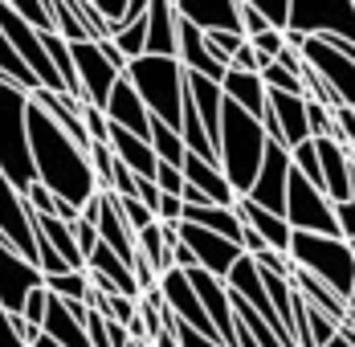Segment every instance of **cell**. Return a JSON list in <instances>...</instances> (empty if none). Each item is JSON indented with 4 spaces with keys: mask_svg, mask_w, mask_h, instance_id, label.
I'll return each mask as SVG.
<instances>
[{
    "mask_svg": "<svg viewBox=\"0 0 355 347\" xmlns=\"http://www.w3.org/2000/svg\"><path fill=\"white\" fill-rule=\"evenodd\" d=\"M286 180H290V147H282L278 139H270L266 143V155H261V168L253 176V184H249V201L261 208H270V212H282L286 205Z\"/></svg>",
    "mask_w": 355,
    "mask_h": 347,
    "instance_id": "obj_12",
    "label": "cell"
},
{
    "mask_svg": "<svg viewBox=\"0 0 355 347\" xmlns=\"http://www.w3.org/2000/svg\"><path fill=\"white\" fill-rule=\"evenodd\" d=\"M286 29L298 33H335L355 41V0H290Z\"/></svg>",
    "mask_w": 355,
    "mask_h": 347,
    "instance_id": "obj_7",
    "label": "cell"
},
{
    "mask_svg": "<svg viewBox=\"0 0 355 347\" xmlns=\"http://www.w3.org/2000/svg\"><path fill=\"white\" fill-rule=\"evenodd\" d=\"M180 221L213 229V233H220V237H229V242H237V245H241V233H245V225H241V217H237L233 205H184Z\"/></svg>",
    "mask_w": 355,
    "mask_h": 347,
    "instance_id": "obj_26",
    "label": "cell"
},
{
    "mask_svg": "<svg viewBox=\"0 0 355 347\" xmlns=\"http://www.w3.org/2000/svg\"><path fill=\"white\" fill-rule=\"evenodd\" d=\"M151 151H155V160H164V164H184V155H188V147H184V139H180L176 127H168L164 119H151Z\"/></svg>",
    "mask_w": 355,
    "mask_h": 347,
    "instance_id": "obj_29",
    "label": "cell"
},
{
    "mask_svg": "<svg viewBox=\"0 0 355 347\" xmlns=\"http://www.w3.org/2000/svg\"><path fill=\"white\" fill-rule=\"evenodd\" d=\"M180 242L192 249L196 266H205V270L216 274V278H225L229 266L241 257V245L237 242L220 237V233H213V229H200V225H192V221H180Z\"/></svg>",
    "mask_w": 355,
    "mask_h": 347,
    "instance_id": "obj_15",
    "label": "cell"
},
{
    "mask_svg": "<svg viewBox=\"0 0 355 347\" xmlns=\"http://www.w3.org/2000/svg\"><path fill=\"white\" fill-rule=\"evenodd\" d=\"M352 172H355V168H352ZM352 196H355V180H352Z\"/></svg>",
    "mask_w": 355,
    "mask_h": 347,
    "instance_id": "obj_57",
    "label": "cell"
},
{
    "mask_svg": "<svg viewBox=\"0 0 355 347\" xmlns=\"http://www.w3.org/2000/svg\"><path fill=\"white\" fill-rule=\"evenodd\" d=\"M184 274H188V282H192V290H196L205 314L213 319L216 339H220L225 347H233V294H229L225 278L209 274L205 266H192V270H184Z\"/></svg>",
    "mask_w": 355,
    "mask_h": 347,
    "instance_id": "obj_14",
    "label": "cell"
},
{
    "mask_svg": "<svg viewBox=\"0 0 355 347\" xmlns=\"http://www.w3.org/2000/svg\"><path fill=\"white\" fill-rule=\"evenodd\" d=\"M82 123H86V135H90V143H98V139L110 135V119H107V110H103V106L82 103Z\"/></svg>",
    "mask_w": 355,
    "mask_h": 347,
    "instance_id": "obj_42",
    "label": "cell"
},
{
    "mask_svg": "<svg viewBox=\"0 0 355 347\" xmlns=\"http://www.w3.org/2000/svg\"><path fill=\"white\" fill-rule=\"evenodd\" d=\"M29 347H62V344H53V339H49L45 331H41V335H37V339H33V344H29Z\"/></svg>",
    "mask_w": 355,
    "mask_h": 347,
    "instance_id": "obj_54",
    "label": "cell"
},
{
    "mask_svg": "<svg viewBox=\"0 0 355 347\" xmlns=\"http://www.w3.org/2000/svg\"><path fill=\"white\" fill-rule=\"evenodd\" d=\"M261 29H270V17H266L261 8H253V4L241 0V33L253 37V33H261Z\"/></svg>",
    "mask_w": 355,
    "mask_h": 347,
    "instance_id": "obj_48",
    "label": "cell"
},
{
    "mask_svg": "<svg viewBox=\"0 0 355 347\" xmlns=\"http://www.w3.org/2000/svg\"><path fill=\"white\" fill-rule=\"evenodd\" d=\"M233 208H237V217H241V225H249L261 242L270 245V249H290V221H286L282 212H270V208H261V205H253L245 192H237V201H233Z\"/></svg>",
    "mask_w": 355,
    "mask_h": 347,
    "instance_id": "obj_21",
    "label": "cell"
},
{
    "mask_svg": "<svg viewBox=\"0 0 355 347\" xmlns=\"http://www.w3.org/2000/svg\"><path fill=\"white\" fill-rule=\"evenodd\" d=\"M155 286H159V294H164L168 311L176 314V319L184 323V327H192V331H200V335H209V339H216L213 319L205 314V307H200V298H196V290H192V282H188V274H184L180 266H172V270H164Z\"/></svg>",
    "mask_w": 355,
    "mask_h": 347,
    "instance_id": "obj_13",
    "label": "cell"
},
{
    "mask_svg": "<svg viewBox=\"0 0 355 347\" xmlns=\"http://www.w3.org/2000/svg\"><path fill=\"white\" fill-rule=\"evenodd\" d=\"M147 49L143 53H172L176 58V4L172 0H147Z\"/></svg>",
    "mask_w": 355,
    "mask_h": 347,
    "instance_id": "obj_25",
    "label": "cell"
},
{
    "mask_svg": "<svg viewBox=\"0 0 355 347\" xmlns=\"http://www.w3.org/2000/svg\"><path fill=\"white\" fill-rule=\"evenodd\" d=\"M306 123H311V135H331V127H335V119H331V106H327V103H315V99H306Z\"/></svg>",
    "mask_w": 355,
    "mask_h": 347,
    "instance_id": "obj_44",
    "label": "cell"
},
{
    "mask_svg": "<svg viewBox=\"0 0 355 347\" xmlns=\"http://www.w3.org/2000/svg\"><path fill=\"white\" fill-rule=\"evenodd\" d=\"M352 245H355V242H352Z\"/></svg>",
    "mask_w": 355,
    "mask_h": 347,
    "instance_id": "obj_58",
    "label": "cell"
},
{
    "mask_svg": "<svg viewBox=\"0 0 355 347\" xmlns=\"http://www.w3.org/2000/svg\"><path fill=\"white\" fill-rule=\"evenodd\" d=\"M70 53H73V69H78V82H82V103L90 106H103L110 94V86L123 78V69L110 62L103 53V45L94 37H82V41H70Z\"/></svg>",
    "mask_w": 355,
    "mask_h": 347,
    "instance_id": "obj_10",
    "label": "cell"
},
{
    "mask_svg": "<svg viewBox=\"0 0 355 347\" xmlns=\"http://www.w3.org/2000/svg\"><path fill=\"white\" fill-rule=\"evenodd\" d=\"M110 41L119 45V53L131 62V58H139L143 49H147V17H139V21H127V25H119L114 33H110Z\"/></svg>",
    "mask_w": 355,
    "mask_h": 347,
    "instance_id": "obj_32",
    "label": "cell"
},
{
    "mask_svg": "<svg viewBox=\"0 0 355 347\" xmlns=\"http://www.w3.org/2000/svg\"><path fill=\"white\" fill-rule=\"evenodd\" d=\"M33 225L37 233L45 237V242L53 245L66 262H70L73 270H86V257H82V249H78V242H73V229L70 221H62V217H49V212H33Z\"/></svg>",
    "mask_w": 355,
    "mask_h": 347,
    "instance_id": "obj_27",
    "label": "cell"
},
{
    "mask_svg": "<svg viewBox=\"0 0 355 347\" xmlns=\"http://www.w3.org/2000/svg\"><path fill=\"white\" fill-rule=\"evenodd\" d=\"M45 290L49 294H58V298H82L86 303V294H90V274L86 270H62V274H45Z\"/></svg>",
    "mask_w": 355,
    "mask_h": 347,
    "instance_id": "obj_30",
    "label": "cell"
},
{
    "mask_svg": "<svg viewBox=\"0 0 355 347\" xmlns=\"http://www.w3.org/2000/svg\"><path fill=\"white\" fill-rule=\"evenodd\" d=\"M180 172H184V184H192L196 192H205V201L209 205H233L237 201V192H233V184L225 180L220 172V164L216 160H200V155H184V164H180Z\"/></svg>",
    "mask_w": 355,
    "mask_h": 347,
    "instance_id": "obj_20",
    "label": "cell"
},
{
    "mask_svg": "<svg viewBox=\"0 0 355 347\" xmlns=\"http://www.w3.org/2000/svg\"><path fill=\"white\" fill-rule=\"evenodd\" d=\"M70 229H73V242H78V249H82V257H86V253L98 245V225H94V221H86V217H73Z\"/></svg>",
    "mask_w": 355,
    "mask_h": 347,
    "instance_id": "obj_45",
    "label": "cell"
},
{
    "mask_svg": "<svg viewBox=\"0 0 355 347\" xmlns=\"http://www.w3.org/2000/svg\"><path fill=\"white\" fill-rule=\"evenodd\" d=\"M335 221H339V237L355 242V196L352 201H335Z\"/></svg>",
    "mask_w": 355,
    "mask_h": 347,
    "instance_id": "obj_49",
    "label": "cell"
},
{
    "mask_svg": "<svg viewBox=\"0 0 355 347\" xmlns=\"http://www.w3.org/2000/svg\"><path fill=\"white\" fill-rule=\"evenodd\" d=\"M290 164H294V172H302L311 184H319V188H322V168H319L315 139H302V143H294V147H290Z\"/></svg>",
    "mask_w": 355,
    "mask_h": 347,
    "instance_id": "obj_34",
    "label": "cell"
},
{
    "mask_svg": "<svg viewBox=\"0 0 355 347\" xmlns=\"http://www.w3.org/2000/svg\"><path fill=\"white\" fill-rule=\"evenodd\" d=\"M103 110H107V119L114 127H127V131H135V135H143V139L151 135V110H147V103L139 99V90H135L127 78H119V82L110 86Z\"/></svg>",
    "mask_w": 355,
    "mask_h": 347,
    "instance_id": "obj_19",
    "label": "cell"
},
{
    "mask_svg": "<svg viewBox=\"0 0 355 347\" xmlns=\"http://www.w3.org/2000/svg\"><path fill=\"white\" fill-rule=\"evenodd\" d=\"M127 347H151V344H139V339H131V344H127Z\"/></svg>",
    "mask_w": 355,
    "mask_h": 347,
    "instance_id": "obj_56",
    "label": "cell"
},
{
    "mask_svg": "<svg viewBox=\"0 0 355 347\" xmlns=\"http://www.w3.org/2000/svg\"><path fill=\"white\" fill-rule=\"evenodd\" d=\"M135 253H143V257L151 262L155 274L172 270V253H168V245H164V225H159V221H147L143 229H135Z\"/></svg>",
    "mask_w": 355,
    "mask_h": 347,
    "instance_id": "obj_28",
    "label": "cell"
},
{
    "mask_svg": "<svg viewBox=\"0 0 355 347\" xmlns=\"http://www.w3.org/2000/svg\"><path fill=\"white\" fill-rule=\"evenodd\" d=\"M176 58L184 69H192V74H205V78H213V82H220L225 78V62L213 53V45L205 41V29H196L192 21H184L180 17L176 21Z\"/></svg>",
    "mask_w": 355,
    "mask_h": 347,
    "instance_id": "obj_17",
    "label": "cell"
},
{
    "mask_svg": "<svg viewBox=\"0 0 355 347\" xmlns=\"http://www.w3.org/2000/svg\"><path fill=\"white\" fill-rule=\"evenodd\" d=\"M155 188H159V192H184V172H180L176 164H164V160H159V164H155Z\"/></svg>",
    "mask_w": 355,
    "mask_h": 347,
    "instance_id": "obj_46",
    "label": "cell"
},
{
    "mask_svg": "<svg viewBox=\"0 0 355 347\" xmlns=\"http://www.w3.org/2000/svg\"><path fill=\"white\" fill-rule=\"evenodd\" d=\"M220 90H225V99L237 106H245L253 119H261L266 115V82H261V74L257 69H225V78H220Z\"/></svg>",
    "mask_w": 355,
    "mask_h": 347,
    "instance_id": "obj_24",
    "label": "cell"
},
{
    "mask_svg": "<svg viewBox=\"0 0 355 347\" xmlns=\"http://www.w3.org/2000/svg\"><path fill=\"white\" fill-rule=\"evenodd\" d=\"M266 110L278 123V143L294 147L302 139H311V123H306V94H290V90H270L266 86Z\"/></svg>",
    "mask_w": 355,
    "mask_h": 347,
    "instance_id": "obj_18",
    "label": "cell"
},
{
    "mask_svg": "<svg viewBox=\"0 0 355 347\" xmlns=\"http://www.w3.org/2000/svg\"><path fill=\"white\" fill-rule=\"evenodd\" d=\"M290 262L311 270L315 278H322L343 303L355 286V245L347 237H335V233H306V229H294L290 233Z\"/></svg>",
    "mask_w": 355,
    "mask_h": 347,
    "instance_id": "obj_4",
    "label": "cell"
},
{
    "mask_svg": "<svg viewBox=\"0 0 355 347\" xmlns=\"http://www.w3.org/2000/svg\"><path fill=\"white\" fill-rule=\"evenodd\" d=\"M266 143H270V135H266L261 119H253L245 106L225 99V106H220V131H216V164H220L225 180L233 184V192H249L253 176L261 168Z\"/></svg>",
    "mask_w": 355,
    "mask_h": 347,
    "instance_id": "obj_2",
    "label": "cell"
},
{
    "mask_svg": "<svg viewBox=\"0 0 355 347\" xmlns=\"http://www.w3.org/2000/svg\"><path fill=\"white\" fill-rule=\"evenodd\" d=\"M184 217V201H180L176 192H159V201H155V221H180Z\"/></svg>",
    "mask_w": 355,
    "mask_h": 347,
    "instance_id": "obj_50",
    "label": "cell"
},
{
    "mask_svg": "<svg viewBox=\"0 0 355 347\" xmlns=\"http://www.w3.org/2000/svg\"><path fill=\"white\" fill-rule=\"evenodd\" d=\"M0 74H8L17 86H25V90H33L37 86V78H33V69L25 66L21 58H17V49L8 45V37H4V29H0Z\"/></svg>",
    "mask_w": 355,
    "mask_h": 347,
    "instance_id": "obj_33",
    "label": "cell"
},
{
    "mask_svg": "<svg viewBox=\"0 0 355 347\" xmlns=\"http://www.w3.org/2000/svg\"><path fill=\"white\" fill-rule=\"evenodd\" d=\"M282 217L290 229H306V233H335L339 237V221H335V205L319 184H311L302 172H294L290 164V180H286V205Z\"/></svg>",
    "mask_w": 355,
    "mask_h": 347,
    "instance_id": "obj_6",
    "label": "cell"
},
{
    "mask_svg": "<svg viewBox=\"0 0 355 347\" xmlns=\"http://www.w3.org/2000/svg\"><path fill=\"white\" fill-rule=\"evenodd\" d=\"M164 327H172L180 335V347H225L220 339H209V335H200V331H192V327H184L176 314L168 311V303H164Z\"/></svg>",
    "mask_w": 355,
    "mask_h": 347,
    "instance_id": "obj_37",
    "label": "cell"
},
{
    "mask_svg": "<svg viewBox=\"0 0 355 347\" xmlns=\"http://www.w3.org/2000/svg\"><path fill=\"white\" fill-rule=\"evenodd\" d=\"M298 53H302V62H306V66L315 69L322 82L335 90L339 103L355 106V58L339 53L322 33H306V41L298 45Z\"/></svg>",
    "mask_w": 355,
    "mask_h": 347,
    "instance_id": "obj_8",
    "label": "cell"
},
{
    "mask_svg": "<svg viewBox=\"0 0 355 347\" xmlns=\"http://www.w3.org/2000/svg\"><path fill=\"white\" fill-rule=\"evenodd\" d=\"M253 8H261L266 17H270V25L274 29H286V8H290V0H245Z\"/></svg>",
    "mask_w": 355,
    "mask_h": 347,
    "instance_id": "obj_51",
    "label": "cell"
},
{
    "mask_svg": "<svg viewBox=\"0 0 355 347\" xmlns=\"http://www.w3.org/2000/svg\"><path fill=\"white\" fill-rule=\"evenodd\" d=\"M25 201L33 205V212H49V217H62V221H73L78 217V208L70 201H62V196H53L41 180H33L29 188H25Z\"/></svg>",
    "mask_w": 355,
    "mask_h": 347,
    "instance_id": "obj_31",
    "label": "cell"
},
{
    "mask_svg": "<svg viewBox=\"0 0 355 347\" xmlns=\"http://www.w3.org/2000/svg\"><path fill=\"white\" fill-rule=\"evenodd\" d=\"M25 127H29V155H33L37 180H41L53 196L70 201V205L82 212V205L98 192V180H94V168H90L86 147H78L33 99H29V110H25Z\"/></svg>",
    "mask_w": 355,
    "mask_h": 347,
    "instance_id": "obj_1",
    "label": "cell"
},
{
    "mask_svg": "<svg viewBox=\"0 0 355 347\" xmlns=\"http://www.w3.org/2000/svg\"><path fill=\"white\" fill-rule=\"evenodd\" d=\"M257 74H261V82H266L270 90H290V94H302V78H298L294 69L278 66V62H266Z\"/></svg>",
    "mask_w": 355,
    "mask_h": 347,
    "instance_id": "obj_36",
    "label": "cell"
},
{
    "mask_svg": "<svg viewBox=\"0 0 355 347\" xmlns=\"http://www.w3.org/2000/svg\"><path fill=\"white\" fill-rule=\"evenodd\" d=\"M86 155H90V168H94L98 188H103V192H110V172H114V151H110V143H107V139L90 143V147H86Z\"/></svg>",
    "mask_w": 355,
    "mask_h": 347,
    "instance_id": "obj_35",
    "label": "cell"
},
{
    "mask_svg": "<svg viewBox=\"0 0 355 347\" xmlns=\"http://www.w3.org/2000/svg\"><path fill=\"white\" fill-rule=\"evenodd\" d=\"M37 286H45L41 266H37L33 257H25V253L0 245V307L12 311V314H21L25 298L33 294Z\"/></svg>",
    "mask_w": 355,
    "mask_h": 347,
    "instance_id": "obj_11",
    "label": "cell"
},
{
    "mask_svg": "<svg viewBox=\"0 0 355 347\" xmlns=\"http://www.w3.org/2000/svg\"><path fill=\"white\" fill-rule=\"evenodd\" d=\"M123 78L139 90L151 119H164L168 127L180 131V99H184V78H188L180 58H172V53H139V58L127 62Z\"/></svg>",
    "mask_w": 355,
    "mask_h": 347,
    "instance_id": "obj_3",
    "label": "cell"
},
{
    "mask_svg": "<svg viewBox=\"0 0 355 347\" xmlns=\"http://www.w3.org/2000/svg\"><path fill=\"white\" fill-rule=\"evenodd\" d=\"M205 41L213 45V53L229 66V58H233V49L245 41V33H237V29H205Z\"/></svg>",
    "mask_w": 355,
    "mask_h": 347,
    "instance_id": "obj_38",
    "label": "cell"
},
{
    "mask_svg": "<svg viewBox=\"0 0 355 347\" xmlns=\"http://www.w3.org/2000/svg\"><path fill=\"white\" fill-rule=\"evenodd\" d=\"M0 347H29L25 339V319L0 307Z\"/></svg>",
    "mask_w": 355,
    "mask_h": 347,
    "instance_id": "obj_39",
    "label": "cell"
},
{
    "mask_svg": "<svg viewBox=\"0 0 355 347\" xmlns=\"http://www.w3.org/2000/svg\"><path fill=\"white\" fill-rule=\"evenodd\" d=\"M45 307H49V290H45V286H37L33 294L25 298V307H21V319H25L29 327L41 331V323H45Z\"/></svg>",
    "mask_w": 355,
    "mask_h": 347,
    "instance_id": "obj_43",
    "label": "cell"
},
{
    "mask_svg": "<svg viewBox=\"0 0 355 347\" xmlns=\"http://www.w3.org/2000/svg\"><path fill=\"white\" fill-rule=\"evenodd\" d=\"M249 41H253V49L261 53V66H266V62H274V58L282 53V45H286L282 29H274V25H270V29H261V33H253Z\"/></svg>",
    "mask_w": 355,
    "mask_h": 347,
    "instance_id": "obj_41",
    "label": "cell"
},
{
    "mask_svg": "<svg viewBox=\"0 0 355 347\" xmlns=\"http://www.w3.org/2000/svg\"><path fill=\"white\" fill-rule=\"evenodd\" d=\"M90 4H94V8H98V12H103V17H107L110 25H114V21H119V12H123V4H127V0H90Z\"/></svg>",
    "mask_w": 355,
    "mask_h": 347,
    "instance_id": "obj_52",
    "label": "cell"
},
{
    "mask_svg": "<svg viewBox=\"0 0 355 347\" xmlns=\"http://www.w3.org/2000/svg\"><path fill=\"white\" fill-rule=\"evenodd\" d=\"M25 110H29V90L0 74V172L8 176L21 192L37 180L33 155H29Z\"/></svg>",
    "mask_w": 355,
    "mask_h": 347,
    "instance_id": "obj_5",
    "label": "cell"
},
{
    "mask_svg": "<svg viewBox=\"0 0 355 347\" xmlns=\"http://www.w3.org/2000/svg\"><path fill=\"white\" fill-rule=\"evenodd\" d=\"M119 212H123V221L131 225V233H135V229H143L147 221H155V212L143 205L139 196H119Z\"/></svg>",
    "mask_w": 355,
    "mask_h": 347,
    "instance_id": "obj_40",
    "label": "cell"
},
{
    "mask_svg": "<svg viewBox=\"0 0 355 347\" xmlns=\"http://www.w3.org/2000/svg\"><path fill=\"white\" fill-rule=\"evenodd\" d=\"M322 347H352V344H347V339H343V335H335V339H331V344H322Z\"/></svg>",
    "mask_w": 355,
    "mask_h": 347,
    "instance_id": "obj_55",
    "label": "cell"
},
{
    "mask_svg": "<svg viewBox=\"0 0 355 347\" xmlns=\"http://www.w3.org/2000/svg\"><path fill=\"white\" fill-rule=\"evenodd\" d=\"M107 143L135 176L155 180V164H159V160H155V151H151V139H143V135H135V131H127V127H114V123H110Z\"/></svg>",
    "mask_w": 355,
    "mask_h": 347,
    "instance_id": "obj_23",
    "label": "cell"
},
{
    "mask_svg": "<svg viewBox=\"0 0 355 347\" xmlns=\"http://www.w3.org/2000/svg\"><path fill=\"white\" fill-rule=\"evenodd\" d=\"M176 17L196 29H237L241 33V0H172Z\"/></svg>",
    "mask_w": 355,
    "mask_h": 347,
    "instance_id": "obj_22",
    "label": "cell"
},
{
    "mask_svg": "<svg viewBox=\"0 0 355 347\" xmlns=\"http://www.w3.org/2000/svg\"><path fill=\"white\" fill-rule=\"evenodd\" d=\"M151 347H180V335L172 331V327H164L159 335H151Z\"/></svg>",
    "mask_w": 355,
    "mask_h": 347,
    "instance_id": "obj_53",
    "label": "cell"
},
{
    "mask_svg": "<svg viewBox=\"0 0 355 347\" xmlns=\"http://www.w3.org/2000/svg\"><path fill=\"white\" fill-rule=\"evenodd\" d=\"M229 66H233V69H261V53L253 49V41H249V37L241 41V45H237V49H233Z\"/></svg>",
    "mask_w": 355,
    "mask_h": 347,
    "instance_id": "obj_47",
    "label": "cell"
},
{
    "mask_svg": "<svg viewBox=\"0 0 355 347\" xmlns=\"http://www.w3.org/2000/svg\"><path fill=\"white\" fill-rule=\"evenodd\" d=\"M315 139V151H319V168H322V192L331 196V205L335 201H352V160H347V143H339V139L331 135H311Z\"/></svg>",
    "mask_w": 355,
    "mask_h": 347,
    "instance_id": "obj_16",
    "label": "cell"
},
{
    "mask_svg": "<svg viewBox=\"0 0 355 347\" xmlns=\"http://www.w3.org/2000/svg\"><path fill=\"white\" fill-rule=\"evenodd\" d=\"M0 245L25 253L37 262V229H33V205L25 192L0 172Z\"/></svg>",
    "mask_w": 355,
    "mask_h": 347,
    "instance_id": "obj_9",
    "label": "cell"
}]
</instances>
